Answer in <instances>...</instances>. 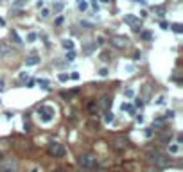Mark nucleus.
Wrapping results in <instances>:
<instances>
[{
  "label": "nucleus",
  "mask_w": 183,
  "mask_h": 172,
  "mask_svg": "<svg viewBox=\"0 0 183 172\" xmlns=\"http://www.w3.org/2000/svg\"><path fill=\"white\" fill-rule=\"evenodd\" d=\"M145 158H147V161L154 163V165H167V163L171 161L165 154L158 151V149H149V151H145Z\"/></svg>",
  "instance_id": "obj_1"
},
{
  "label": "nucleus",
  "mask_w": 183,
  "mask_h": 172,
  "mask_svg": "<svg viewBox=\"0 0 183 172\" xmlns=\"http://www.w3.org/2000/svg\"><path fill=\"white\" fill-rule=\"evenodd\" d=\"M77 161H79V165H81L83 169H86V170L95 169V165H97V160H95L92 154H81V156L77 158Z\"/></svg>",
  "instance_id": "obj_2"
},
{
  "label": "nucleus",
  "mask_w": 183,
  "mask_h": 172,
  "mask_svg": "<svg viewBox=\"0 0 183 172\" xmlns=\"http://www.w3.org/2000/svg\"><path fill=\"white\" fill-rule=\"evenodd\" d=\"M54 115H56V110L52 106H41L40 108V117H41V122L45 124H50L54 120Z\"/></svg>",
  "instance_id": "obj_3"
},
{
  "label": "nucleus",
  "mask_w": 183,
  "mask_h": 172,
  "mask_svg": "<svg viewBox=\"0 0 183 172\" xmlns=\"http://www.w3.org/2000/svg\"><path fill=\"white\" fill-rule=\"evenodd\" d=\"M49 152H50V154H54L56 158H63V156L67 154L65 147H63L59 142H50V143H49Z\"/></svg>",
  "instance_id": "obj_4"
},
{
  "label": "nucleus",
  "mask_w": 183,
  "mask_h": 172,
  "mask_svg": "<svg viewBox=\"0 0 183 172\" xmlns=\"http://www.w3.org/2000/svg\"><path fill=\"white\" fill-rule=\"evenodd\" d=\"M124 22H128L133 27L135 32H142V20H140V18L133 16V14H126V16H124Z\"/></svg>",
  "instance_id": "obj_5"
},
{
  "label": "nucleus",
  "mask_w": 183,
  "mask_h": 172,
  "mask_svg": "<svg viewBox=\"0 0 183 172\" xmlns=\"http://www.w3.org/2000/svg\"><path fill=\"white\" fill-rule=\"evenodd\" d=\"M111 45L113 47H117V49H124V47L129 45V40H128L126 36H113L111 38Z\"/></svg>",
  "instance_id": "obj_6"
},
{
  "label": "nucleus",
  "mask_w": 183,
  "mask_h": 172,
  "mask_svg": "<svg viewBox=\"0 0 183 172\" xmlns=\"http://www.w3.org/2000/svg\"><path fill=\"white\" fill-rule=\"evenodd\" d=\"M111 147H115V149H126L128 147V140L124 138V136H117V138H113L111 140Z\"/></svg>",
  "instance_id": "obj_7"
},
{
  "label": "nucleus",
  "mask_w": 183,
  "mask_h": 172,
  "mask_svg": "<svg viewBox=\"0 0 183 172\" xmlns=\"http://www.w3.org/2000/svg\"><path fill=\"white\" fill-rule=\"evenodd\" d=\"M40 63V56H36V54H32V56H29L27 59H25V65L27 66H34V65H38Z\"/></svg>",
  "instance_id": "obj_8"
},
{
  "label": "nucleus",
  "mask_w": 183,
  "mask_h": 172,
  "mask_svg": "<svg viewBox=\"0 0 183 172\" xmlns=\"http://www.w3.org/2000/svg\"><path fill=\"white\" fill-rule=\"evenodd\" d=\"M180 151H181L180 143H169V154L176 156V154H180Z\"/></svg>",
  "instance_id": "obj_9"
},
{
  "label": "nucleus",
  "mask_w": 183,
  "mask_h": 172,
  "mask_svg": "<svg viewBox=\"0 0 183 172\" xmlns=\"http://www.w3.org/2000/svg\"><path fill=\"white\" fill-rule=\"evenodd\" d=\"M14 169H16V163H14V161H9V163H6V165H2V167H0V170H2V172H13Z\"/></svg>",
  "instance_id": "obj_10"
},
{
  "label": "nucleus",
  "mask_w": 183,
  "mask_h": 172,
  "mask_svg": "<svg viewBox=\"0 0 183 172\" xmlns=\"http://www.w3.org/2000/svg\"><path fill=\"white\" fill-rule=\"evenodd\" d=\"M61 47H63L65 50H74V41L65 38V40H61Z\"/></svg>",
  "instance_id": "obj_11"
},
{
  "label": "nucleus",
  "mask_w": 183,
  "mask_h": 172,
  "mask_svg": "<svg viewBox=\"0 0 183 172\" xmlns=\"http://www.w3.org/2000/svg\"><path fill=\"white\" fill-rule=\"evenodd\" d=\"M113 118H115V117H113L111 111H106V113H104V122H106V124H111Z\"/></svg>",
  "instance_id": "obj_12"
},
{
  "label": "nucleus",
  "mask_w": 183,
  "mask_h": 172,
  "mask_svg": "<svg viewBox=\"0 0 183 172\" xmlns=\"http://www.w3.org/2000/svg\"><path fill=\"white\" fill-rule=\"evenodd\" d=\"M101 106L104 108V110H108V106H110V95H104V97H102Z\"/></svg>",
  "instance_id": "obj_13"
},
{
  "label": "nucleus",
  "mask_w": 183,
  "mask_h": 172,
  "mask_svg": "<svg viewBox=\"0 0 183 172\" xmlns=\"http://www.w3.org/2000/svg\"><path fill=\"white\" fill-rule=\"evenodd\" d=\"M38 86H41V88H45V90H49V81L47 79H38Z\"/></svg>",
  "instance_id": "obj_14"
},
{
  "label": "nucleus",
  "mask_w": 183,
  "mask_h": 172,
  "mask_svg": "<svg viewBox=\"0 0 183 172\" xmlns=\"http://www.w3.org/2000/svg\"><path fill=\"white\" fill-rule=\"evenodd\" d=\"M172 29H174V32H178V34H181V32H183L181 23H172Z\"/></svg>",
  "instance_id": "obj_15"
},
{
  "label": "nucleus",
  "mask_w": 183,
  "mask_h": 172,
  "mask_svg": "<svg viewBox=\"0 0 183 172\" xmlns=\"http://www.w3.org/2000/svg\"><path fill=\"white\" fill-rule=\"evenodd\" d=\"M11 36H13V40L16 41V43H18V45H20V43H22L20 36H18V34H16V30H11Z\"/></svg>",
  "instance_id": "obj_16"
},
{
  "label": "nucleus",
  "mask_w": 183,
  "mask_h": 172,
  "mask_svg": "<svg viewBox=\"0 0 183 172\" xmlns=\"http://www.w3.org/2000/svg\"><path fill=\"white\" fill-rule=\"evenodd\" d=\"M58 79H59L61 82H67L70 77H68V74H59V75H58Z\"/></svg>",
  "instance_id": "obj_17"
},
{
  "label": "nucleus",
  "mask_w": 183,
  "mask_h": 172,
  "mask_svg": "<svg viewBox=\"0 0 183 172\" xmlns=\"http://www.w3.org/2000/svg\"><path fill=\"white\" fill-rule=\"evenodd\" d=\"M101 59H102V61H110V59H111V58H110V52L104 50V52L101 54Z\"/></svg>",
  "instance_id": "obj_18"
},
{
  "label": "nucleus",
  "mask_w": 183,
  "mask_h": 172,
  "mask_svg": "<svg viewBox=\"0 0 183 172\" xmlns=\"http://www.w3.org/2000/svg\"><path fill=\"white\" fill-rule=\"evenodd\" d=\"M52 9L56 11V13H59V11H63V2H58V4H54V7Z\"/></svg>",
  "instance_id": "obj_19"
},
{
  "label": "nucleus",
  "mask_w": 183,
  "mask_h": 172,
  "mask_svg": "<svg viewBox=\"0 0 183 172\" xmlns=\"http://www.w3.org/2000/svg\"><path fill=\"white\" fill-rule=\"evenodd\" d=\"M108 74H110V70H108V68H106V66H102L101 70H99V75H101V77H106V75H108Z\"/></svg>",
  "instance_id": "obj_20"
},
{
  "label": "nucleus",
  "mask_w": 183,
  "mask_h": 172,
  "mask_svg": "<svg viewBox=\"0 0 183 172\" xmlns=\"http://www.w3.org/2000/svg\"><path fill=\"white\" fill-rule=\"evenodd\" d=\"M65 58H67V61H74V59H75V54H74L72 50H68V52H67V56H65Z\"/></svg>",
  "instance_id": "obj_21"
},
{
  "label": "nucleus",
  "mask_w": 183,
  "mask_h": 172,
  "mask_svg": "<svg viewBox=\"0 0 183 172\" xmlns=\"http://www.w3.org/2000/svg\"><path fill=\"white\" fill-rule=\"evenodd\" d=\"M163 102H165V95H158L156 101H154V104H163Z\"/></svg>",
  "instance_id": "obj_22"
},
{
  "label": "nucleus",
  "mask_w": 183,
  "mask_h": 172,
  "mask_svg": "<svg viewBox=\"0 0 183 172\" xmlns=\"http://www.w3.org/2000/svg\"><path fill=\"white\" fill-rule=\"evenodd\" d=\"M124 95H126L128 99H133V95H135V91H133L131 88H129V90H126V91H124Z\"/></svg>",
  "instance_id": "obj_23"
},
{
  "label": "nucleus",
  "mask_w": 183,
  "mask_h": 172,
  "mask_svg": "<svg viewBox=\"0 0 183 172\" xmlns=\"http://www.w3.org/2000/svg\"><path fill=\"white\" fill-rule=\"evenodd\" d=\"M23 4H27V0H16V2H14L13 6H14V7H22Z\"/></svg>",
  "instance_id": "obj_24"
},
{
  "label": "nucleus",
  "mask_w": 183,
  "mask_h": 172,
  "mask_svg": "<svg viewBox=\"0 0 183 172\" xmlns=\"http://www.w3.org/2000/svg\"><path fill=\"white\" fill-rule=\"evenodd\" d=\"M152 126H156V127H162V126H163V120H162V118H158V120L152 122Z\"/></svg>",
  "instance_id": "obj_25"
},
{
  "label": "nucleus",
  "mask_w": 183,
  "mask_h": 172,
  "mask_svg": "<svg viewBox=\"0 0 183 172\" xmlns=\"http://www.w3.org/2000/svg\"><path fill=\"white\" fill-rule=\"evenodd\" d=\"M49 14H50V11L49 9H41V18H47Z\"/></svg>",
  "instance_id": "obj_26"
},
{
  "label": "nucleus",
  "mask_w": 183,
  "mask_h": 172,
  "mask_svg": "<svg viewBox=\"0 0 183 172\" xmlns=\"http://www.w3.org/2000/svg\"><path fill=\"white\" fill-rule=\"evenodd\" d=\"M122 111H131V104H122Z\"/></svg>",
  "instance_id": "obj_27"
},
{
  "label": "nucleus",
  "mask_w": 183,
  "mask_h": 172,
  "mask_svg": "<svg viewBox=\"0 0 183 172\" xmlns=\"http://www.w3.org/2000/svg\"><path fill=\"white\" fill-rule=\"evenodd\" d=\"M135 106H136V108H142V106H144V101H142V99H136Z\"/></svg>",
  "instance_id": "obj_28"
},
{
  "label": "nucleus",
  "mask_w": 183,
  "mask_h": 172,
  "mask_svg": "<svg viewBox=\"0 0 183 172\" xmlns=\"http://www.w3.org/2000/svg\"><path fill=\"white\" fill-rule=\"evenodd\" d=\"M68 77H70V79H74V81H77V79H79V74H77V72H74V74H72V75H68Z\"/></svg>",
  "instance_id": "obj_29"
},
{
  "label": "nucleus",
  "mask_w": 183,
  "mask_h": 172,
  "mask_svg": "<svg viewBox=\"0 0 183 172\" xmlns=\"http://www.w3.org/2000/svg\"><path fill=\"white\" fill-rule=\"evenodd\" d=\"M142 38H145V40H151V32H142Z\"/></svg>",
  "instance_id": "obj_30"
},
{
  "label": "nucleus",
  "mask_w": 183,
  "mask_h": 172,
  "mask_svg": "<svg viewBox=\"0 0 183 172\" xmlns=\"http://www.w3.org/2000/svg\"><path fill=\"white\" fill-rule=\"evenodd\" d=\"M27 40H29V41H34V40H36V34H34V32H30V34H29V38H27Z\"/></svg>",
  "instance_id": "obj_31"
},
{
  "label": "nucleus",
  "mask_w": 183,
  "mask_h": 172,
  "mask_svg": "<svg viewBox=\"0 0 183 172\" xmlns=\"http://www.w3.org/2000/svg\"><path fill=\"white\" fill-rule=\"evenodd\" d=\"M174 117V111H167L165 113V118H172Z\"/></svg>",
  "instance_id": "obj_32"
},
{
  "label": "nucleus",
  "mask_w": 183,
  "mask_h": 172,
  "mask_svg": "<svg viewBox=\"0 0 183 172\" xmlns=\"http://www.w3.org/2000/svg\"><path fill=\"white\" fill-rule=\"evenodd\" d=\"M61 23H63V16H58L56 18V25H61Z\"/></svg>",
  "instance_id": "obj_33"
},
{
  "label": "nucleus",
  "mask_w": 183,
  "mask_h": 172,
  "mask_svg": "<svg viewBox=\"0 0 183 172\" xmlns=\"http://www.w3.org/2000/svg\"><path fill=\"white\" fill-rule=\"evenodd\" d=\"M145 16H147V11L142 9V11H140V18H145Z\"/></svg>",
  "instance_id": "obj_34"
},
{
  "label": "nucleus",
  "mask_w": 183,
  "mask_h": 172,
  "mask_svg": "<svg viewBox=\"0 0 183 172\" xmlns=\"http://www.w3.org/2000/svg\"><path fill=\"white\" fill-rule=\"evenodd\" d=\"M27 77H29V74H25V72H22L20 74V79H27Z\"/></svg>",
  "instance_id": "obj_35"
},
{
  "label": "nucleus",
  "mask_w": 183,
  "mask_h": 172,
  "mask_svg": "<svg viewBox=\"0 0 183 172\" xmlns=\"http://www.w3.org/2000/svg\"><path fill=\"white\" fill-rule=\"evenodd\" d=\"M160 27H162V29H167V27H169V23H167V22H162V23H160Z\"/></svg>",
  "instance_id": "obj_36"
},
{
  "label": "nucleus",
  "mask_w": 183,
  "mask_h": 172,
  "mask_svg": "<svg viewBox=\"0 0 183 172\" xmlns=\"http://www.w3.org/2000/svg\"><path fill=\"white\" fill-rule=\"evenodd\" d=\"M30 172H40V170H38L36 167H32V169H30Z\"/></svg>",
  "instance_id": "obj_37"
},
{
  "label": "nucleus",
  "mask_w": 183,
  "mask_h": 172,
  "mask_svg": "<svg viewBox=\"0 0 183 172\" xmlns=\"http://www.w3.org/2000/svg\"><path fill=\"white\" fill-rule=\"evenodd\" d=\"M0 90H4V82L0 81Z\"/></svg>",
  "instance_id": "obj_38"
},
{
  "label": "nucleus",
  "mask_w": 183,
  "mask_h": 172,
  "mask_svg": "<svg viewBox=\"0 0 183 172\" xmlns=\"http://www.w3.org/2000/svg\"><path fill=\"white\" fill-rule=\"evenodd\" d=\"M101 2H104V4H106V2H110V0H101Z\"/></svg>",
  "instance_id": "obj_39"
}]
</instances>
